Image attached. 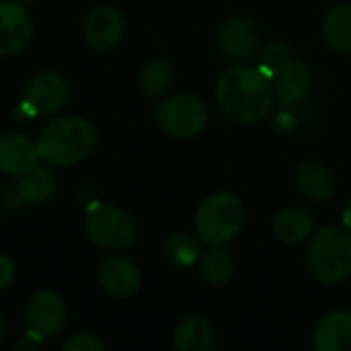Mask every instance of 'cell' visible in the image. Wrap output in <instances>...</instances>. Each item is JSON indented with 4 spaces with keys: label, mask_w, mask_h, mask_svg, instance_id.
I'll return each mask as SVG.
<instances>
[{
    "label": "cell",
    "mask_w": 351,
    "mask_h": 351,
    "mask_svg": "<svg viewBox=\"0 0 351 351\" xmlns=\"http://www.w3.org/2000/svg\"><path fill=\"white\" fill-rule=\"evenodd\" d=\"M23 101L39 115H56L60 113L70 101V84L58 72H37L31 76L23 90Z\"/></svg>",
    "instance_id": "ba28073f"
},
{
    "label": "cell",
    "mask_w": 351,
    "mask_h": 351,
    "mask_svg": "<svg viewBox=\"0 0 351 351\" xmlns=\"http://www.w3.org/2000/svg\"><path fill=\"white\" fill-rule=\"evenodd\" d=\"M271 80H274L276 97L288 105L304 99L313 86V74H311L308 66L302 62H296V60H290L282 68H278L274 72Z\"/></svg>",
    "instance_id": "9a60e30c"
},
{
    "label": "cell",
    "mask_w": 351,
    "mask_h": 351,
    "mask_svg": "<svg viewBox=\"0 0 351 351\" xmlns=\"http://www.w3.org/2000/svg\"><path fill=\"white\" fill-rule=\"evenodd\" d=\"M220 47L234 62L249 60L257 49V27L245 16H234L220 29Z\"/></svg>",
    "instance_id": "4fadbf2b"
},
{
    "label": "cell",
    "mask_w": 351,
    "mask_h": 351,
    "mask_svg": "<svg viewBox=\"0 0 351 351\" xmlns=\"http://www.w3.org/2000/svg\"><path fill=\"white\" fill-rule=\"evenodd\" d=\"M343 224H346L348 232L351 234V202L346 206V210H343Z\"/></svg>",
    "instance_id": "83f0119b"
},
{
    "label": "cell",
    "mask_w": 351,
    "mask_h": 351,
    "mask_svg": "<svg viewBox=\"0 0 351 351\" xmlns=\"http://www.w3.org/2000/svg\"><path fill=\"white\" fill-rule=\"evenodd\" d=\"M308 271L321 284H341L351 278V234L335 226L315 232L308 247Z\"/></svg>",
    "instance_id": "3957f363"
},
{
    "label": "cell",
    "mask_w": 351,
    "mask_h": 351,
    "mask_svg": "<svg viewBox=\"0 0 351 351\" xmlns=\"http://www.w3.org/2000/svg\"><path fill=\"white\" fill-rule=\"evenodd\" d=\"M173 343L177 351H210L214 346L212 325L204 317H185L173 331Z\"/></svg>",
    "instance_id": "ac0fdd59"
},
{
    "label": "cell",
    "mask_w": 351,
    "mask_h": 351,
    "mask_svg": "<svg viewBox=\"0 0 351 351\" xmlns=\"http://www.w3.org/2000/svg\"><path fill=\"white\" fill-rule=\"evenodd\" d=\"M220 109L234 121L257 123L265 119L276 103L271 74L263 68L234 66L220 74L216 82Z\"/></svg>",
    "instance_id": "6da1fadb"
},
{
    "label": "cell",
    "mask_w": 351,
    "mask_h": 351,
    "mask_svg": "<svg viewBox=\"0 0 351 351\" xmlns=\"http://www.w3.org/2000/svg\"><path fill=\"white\" fill-rule=\"evenodd\" d=\"M323 33L335 51L351 56V4H337L327 12Z\"/></svg>",
    "instance_id": "ffe728a7"
},
{
    "label": "cell",
    "mask_w": 351,
    "mask_h": 351,
    "mask_svg": "<svg viewBox=\"0 0 351 351\" xmlns=\"http://www.w3.org/2000/svg\"><path fill=\"white\" fill-rule=\"evenodd\" d=\"M86 239L103 251H123L136 239L132 216L111 204H99L88 210L84 220Z\"/></svg>",
    "instance_id": "5b68a950"
},
{
    "label": "cell",
    "mask_w": 351,
    "mask_h": 351,
    "mask_svg": "<svg viewBox=\"0 0 351 351\" xmlns=\"http://www.w3.org/2000/svg\"><path fill=\"white\" fill-rule=\"evenodd\" d=\"M101 288L115 298H130L142 288V274L138 265L125 257H107L97 269Z\"/></svg>",
    "instance_id": "8fae6325"
},
{
    "label": "cell",
    "mask_w": 351,
    "mask_h": 351,
    "mask_svg": "<svg viewBox=\"0 0 351 351\" xmlns=\"http://www.w3.org/2000/svg\"><path fill=\"white\" fill-rule=\"evenodd\" d=\"M68 321V308L64 298L53 290H37L27 300L25 323L29 337L35 341L56 337L64 331Z\"/></svg>",
    "instance_id": "52a82bcc"
},
{
    "label": "cell",
    "mask_w": 351,
    "mask_h": 351,
    "mask_svg": "<svg viewBox=\"0 0 351 351\" xmlns=\"http://www.w3.org/2000/svg\"><path fill=\"white\" fill-rule=\"evenodd\" d=\"M16 2H21V4H25V2H31V0H16Z\"/></svg>",
    "instance_id": "f546056e"
},
{
    "label": "cell",
    "mask_w": 351,
    "mask_h": 351,
    "mask_svg": "<svg viewBox=\"0 0 351 351\" xmlns=\"http://www.w3.org/2000/svg\"><path fill=\"white\" fill-rule=\"evenodd\" d=\"M317 351H351V313L335 311L325 315L313 333Z\"/></svg>",
    "instance_id": "5bb4252c"
},
{
    "label": "cell",
    "mask_w": 351,
    "mask_h": 351,
    "mask_svg": "<svg viewBox=\"0 0 351 351\" xmlns=\"http://www.w3.org/2000/svg\"><path fill=\"white\" fill-rule=\"evenodd\" d=\"M0 197H2V202H4V206H8V208H23V206H25L23 199H21V195H19V191H16V185H14V183L4 185Z\"/></svg>",
    "instance_id": "4316f807"
},
{
    "label": "cell",
    "mask_w": 351,
    "mask_h": 351,
    "mask_svg": "<svg viewBox=\"0 0 351 351\" xmlns=\"http://www.w3.org/2000/svg\"><path fill=\"white\" fill-rule=\"evenodd\" d=\"M276 237L286 245H298L313 237L315 232V218L300 208H286L274 220Z\"/></svg>",
    "instance_id": "d6986e66"
},
{
    "label": "cell",
    "mask_w": 351,
    "mask_h": 351,
    "mask_svg": "<svg viewBox=\"0 0 351 351\" xmlns=\"http://www.w3.org/2000/svg\"><path fill=\"white\" fill-rule=\"evenodd\" d=\"M82 33H84L86 43L93 49L109 51L121 41V37L125 33V21L117 8L97 6L84 16Z\"/></svg>",
    "instance_id": "30bf717a"
},
{
    "label": "cell",
    "mask_w": 351,
    "mask_h": 351,
    "mask_svg": "<svg viewBox=\"0 0 351 351\" xmlns=\"http://www.w3.org/2000/svg\"><path fill=\"white\" fill-rule=\"evenodd\" d=\"M296 183H298V189L313 202H325L337 189L335 173L327 165L317 162V160H306L298 167Z\"/></svg>",
    "instance_id": "2e32d148"
},
{
    "label": "cell",
    "mask_w": 351,
    "mask_h": 351,
    "mask_svg": "<svg viewBox=\"0 0 351 351\" xmlns=\"http://www.w3.org/2000/svg\"><path fill=\"white\" fill-rule=\"evenodd\" d=\"M160 128L173 138H195L208 125V107L195 95H173L167 97L156 111Z\"/></svg>",
    "instance_id": "8992f818"
},
{
    "label": "cell",
    "mask_w": 351,
    "mask_h": 351,
    "mask_svg": "<svg viewBox=\"0 0 351 351\" xmlns=\"http://www.w3.org/2000/svg\"><path fill=\"white\" fill-rule=\"evenodd\" d=\"M4 331H6V325H4V315L0 311V341L4 339Z\"/></svg>",
    "instance_id": "f1b7e54d"
},
{
    "label": "cell",
    "mask_w": 351,
    "mask_h": 351,
    "mask_svg": "<svg viewBox=\"0 0 351 351\" xmlns=\"http://www.w3.org/2000/svg\"><path fill=\"white\" fill-rule=\"evenodd\" d=\"M245 224V208L232 193L218 191L208 195L195 212V230L202 243L224 247L241 232Z\"/></svg>",
    "instance_id": "277c9868"
},
{
    "label": "cell",
    "mask_w": 351,
    "mask_h": 351,
    "mask_svg": "<svg viewBox=\"0 0 351 351\" xmlns=\"http://www.w3.org/2000/svg\"><path fill=\"white\" fill-rule=\"evenodd\" d=\"M39 165L37 144L25 134L10 132L0 136V173L19 179Z\"/></svg>",
    "instance_id": "7c38bea8"
},
{
    "label": "cell",
    "mask_w": 351,
    "mask_h": 351,
    "mask_svg": "<svg viewBox=\"0 0 351 351\" xmlns=\"http://www.w3.org/2000/svg\"><path fill=\"white\" fill-rule=\"evenodd\" d=\"M14 185L25 206H41L56 193V175L51 167L37 165L27 175L19 177Z\"/></svg>",
    "instance_id": "e0dca14e"
},
{
    "label": "cell",
    "mask_w": 351,
    "mask_h": 351,
    "mask_svg": "<svg viewBox=\"0 0 351 351\" xmlns=\"http://www.w3.org/2000/svg\"><path fill=\"white\" fill-rule=\"evenodd\" d=\"M39 160L51 169L74 167L84 160L97 146L95 125L80 115H62L49 119L37 140Z\"/></svg>",
    "instance_id": "7a4b0ae2"
},
{
    "label": "cell",
    "mask_w": 351,
    "mask_h": 351,
    "mask_svg": "<svg viewBox=\"0 0 351 351\" xmlns=\"http://www.w3.org/2000/svg\"><path fill=\"white\" fill-rule=\"evenodd\" d=\"M165 257L177 267H191L202 259V241L189 232H175L162 243Z\"/></svg>",
    "instance_id": "44dd1931"
},
{
    "label": "cell",
    "mask_w": 351,
    "mask_h": 351,
    "mask_svg": "<svg viewBox=\"0 0 351 351\" xmlns=\"http://www.w3.org/2000/svg\"><path fill=\"white\" fill-rule=\"evenodd\" d=\"M175 84V70L167 60L148 62L140 72V88L148 99H162Z\"/></svg>",
    "instance_id": "7402d4cb"
},
{
    "label": "cell",
    "mask_w": 351,
    "mask_h": 351,
    "mask_svg": "<svg viewBox=\"0 0 351 351\" xmlns=\"http://www.w3.org/2000/svg\"><path fill=\"white\" fill-rule=\"evenodd\" d=\"M33 39V19L25 4L16 0L0 2V58H10L27 49Z\"/></svg>",
    "instance_id": "9c48e42d"
},
{
    "label": "cell",
    "mask_w": 351,
    "mask_h": 351,
    "mask_svg": "<svg viewBox=\"0 0 351 351\" xmlns=\"http://www.w3.org/2000/svg\"><path fill=\"white\" fill-rule=\"evenodd\" d=\"M290 60H292V49H290V45H286V43H282V41H276V43H271V45L265 47V51H263V56H261L259 68H263L267 74L274 76V72H276L278 68H282V66H284L286 62H290Z\"/></svg>",
    "instance_id": "cb8c5ba5"
},
{
    "label": "cell",
    "mask_w": 351,
    "mask_h": 351,
    "mask_svg": "<svg viewBox=\"0 0 351 351\" xmlns=\"http://www.w3.org/2000/svg\"><path fill=\"white\" fill-rule=\"evenodd\" d=\"M16 280V263L12 257L0 253V292L8 290Z\"/></svg>",
    "instance_id": "484cf974"
},
{
    "label": "cell",
    "mask_w": 351,
    "mask_h": 351,
    "mask_svg": "<svg viewBox=\"0 0 351 351\" xmlns=\"http://www.w3.org/2000/svg\"><path fill=\"white\" fill-rule=\"evenodd\" d=\"M62 351H105V346L101 343L99 337L90 335V333H80V335H74L70 337Z\"/></svg>",
    "instance_id": "d4e9b609"
},
{
    "label": "cell",
    "mask_w": 351,
    "mask_h": 351,
    "mask_svg": "<svg viewBox=\"0 0 351 351\" xmlns=\"http://www.w3.org/2000/svg\"><path fill=\"white\" fill-rule=\"evenodd\" d=\"M199 271H202V278L208 284L222 286L234 274V259H232L228 249H224V247H210L206 253H202Z\"/></svg>",
    "instance_id": "603a6c76"
}]
</instances>
